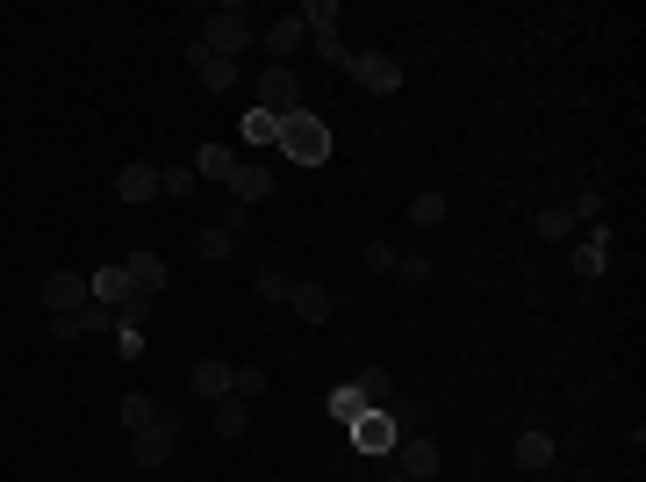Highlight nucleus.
I'll return each instance as SVG.
<instances>
[{
  "mask_svg": "<svg viewBox=\"0 0 646 482\" xmlns=\"http://www.w3.org/2000/svg\"><path fill=\"white\" fill-rule=\"evenodd\" d=\"M87 281H94V303H108V310H122V303H144V295L130 289V267H122V260H108L101 274H87Z\"/></svg>",
  "mask_w": 646,
  "mask_h": 482,
  "instance_id": "4468645a",
  "label": "nucleus"
},
{
  "mask_svg": "<svg viewBox=\"0 0 646 482\" xmlns=\"http://www.w3.org/2000/svg\"><path fill=\"white\" fill-rule=\"evenodd\" d=\"M395 274H403V281H431V260H424V252H395Z\"/></svg>",
  "mask_w": 646,
  "mask_h": 482,
  "instance_id": "2f4dec72",
  "label": "nucleus"
},
{
  "mask_svg": "<svg viewBox=\"0 0 646 482\" xmlns=\"http://www.w3.org/2000/svg\"><path fill=\"white\" fill-rule=\"evenodd\" d=\"M410 223H417V231H438V223H445V194H417V202H410Z\"/></svg>",
  "mask_w": 646,
  "mask_h": 482,
  "instance_id": "c85d7f7f",
  "label": "nucleus"
},
{
  "mask_svg": "<svg viewBox=\"0 0 646 482\" xmlns=\"http://www.w3.org/2000/svg\"><path fill=\"white\" fill-rule=\"evenodd\" d=\"M345 72L366 87V94H403V58L395 51H352Z\"/></svg>",
  "mask_w": 646,
  "mask_h": 482,
  "instance_id": "20e7f679",
  "label": "nucleus"
},
{
  "mask_svg": "<svg viewBox=\"0 0 646 482\" xmlns=\"http://www.w3.org/2000/svg\"><path fill=\"white\" fill-rule=\"evenodd\" d=\"M310 51L323 58V66H345V58H352V51H345V37H310Z\"/></svg>",
  "mask_w": 646,
  "mask_h": 482,
  "instance_id": "7c9ffc66",
  "label": "nucleus"
},
{
  "mask_svg": "<svg viewBox=\"0 0 646 482\" xmlns=\"http://www.w3.org/2000/svg\"><path fill=\"white\" fill-rule=\"evenodd\" d=\"M230 396L259 403V396H266V368H230Z\"/></svg>",
  "mask_w": 646,
  "mask_h": 482,
  "instance_id": "bb28decb",
  "label": "nucleus"
},
{
  "mask_svg": "<svg viewBox=\"0 0 646 482\" xmlns=\"http://www.w3.org/2000/svg\"><path fill=\"white\" fill-rule=\"evenodd\" d=\"M575 217H589V223H604V194H596V188H589V194H575Z\"/></svg>",
  "mask_w": 646,
  "mask_h": 482,
  "instance_id": "f704fd0d",
  "label": "nucleus"
},
{
  "mask_svg": "<svg viewBox=\"0 0 646 482\" xmlns=\"http://www.w3.org/2000/svg\"><path fill=\"white\" fill-rule=\"evenodd\" d=\"M122 267H130V289L144 295V303H159V295H165V260H159V252H130Z\"/></svg>",
  "mask_w": 646,
  "mask_h": 482,
  "instance_id": "dca6fc26",
  "label": "nucleus"
},
{
  "mask_svg": "<svg viewBox=\"0 0 646 482\" xmlns=\"http://www.w3.org/2000/svg\"><path fill=\"white\" fill-rule=\"evenodd\" d=\"M273 152H287L295 165H323V159H331V123H323L316 109H295L281 123V144H273Z\"/></svg>",
  "mask_w": 646,
  "mask_h": 482,
  "instance_id": "f257e3e1",
  "label": "nucleus"
},
{
  "mask_svg": "<svg viewBox=\"0 0 646 482\" xmlns=\"http://www.w3.org/2000/svg\"><path fill=\"white\" fill-rule=\"evenodd\" d=\"M366 411H395V382H388V374H366Z\"/></svg>",
  "mask_w": 646,
  "mask_h": 482,
  "instance_id": "c756f323",
  "label": "nucleus"
},
{
  "mask_svg": "<svg viewBox=\"0 0 646 482\" xmlns=\"http://www.w3.org/2000/svg\"><path fill=\"white\" fill-rule=\"evenodd\" d=\"M360 411H366V389H360V382H337V389H331V418H337V425H352Z\"/></svg>",
  "mask_w": 646,
  "mask_h": 482,
  "instance_id": "5701e85b",
  "label": "nucleus"
},
{
  "mask_svg": "<svg viewBox=\"0 0 646 482\" xmlns=\"http://www.w3.org/2000/svg\"><path fill=\"white\" fill-rule=\"evenodd\" d=\"M194 43L238 66V58H244V51H252V43H259V29L244 22V8H215V14H209V29H202V37H194Z\"/></svg>",
  "mask_w": 646,
  "mask_h": 482,
  "instance_id": "f03ea898",
  "label": "nucleus"
},
{
  "mask_svg": "<svg viewBox=\"0 0 646 482\" xmlns=\"http://www.w3.org/2000/svg\"><path fill=\"white\" fill-rule=\"evenodd\" d=\"M115 345H122V353L137 360V353H144V331H137V324H115Z\"/></svg>",
  "mask_w": 646,
  "mask_h": 482,
  "instance_id": "c9c22d12",
  "label": "nucleus"
},
{
  "mask_svg": "<svg viewBox=\"0 0 646 482\" xmlns=\"http://www.w3.org/2000/svg\"><path fill=\"white\" fill-rule=\"evenodd\" d=\"M366 267H374V274H395V245H388V238H374V245H366Z\"/></svg>",
  "mask_w": 646,
  "mask_h": 482,
  "instance_id": "72a5a7b5",
  "label": "nucleus"
},
{
  "mask_svg": "<svg viewBox=\"0 0 646 482\" xmlns=\"http://www.w3.org/2000/svg\"><path fill=\"white\" fill-rule=\"evenodd\" d=\"M553 461H561V440H553V432H517V469L525 475H546Z\"/></svg>",
  "mask_w": 646,
  "mask_h": 482,
  "instance_id": "f3484780",
  "label": "nucleus"
},
{
  "mask_svg": "<svg viewBox=\"0 0 646 482\" xmlns=\"http://www.w3.org/2000/svg\"><path fill=\"white\" fill-rule=\"evenodd\" d=\"M80 303H94V281H87V274H65V267H58V274L43 281V310H51V318H65V310H80Z\"/></svg>",
  "mask_w": 646,
  "mask_h": 482,
  "instance_id": "1a4fd4ad",
  "label": "nucleus"
},
{
  "mask_svg": "<svg viewBox=\"0 0 646 482\" xmlns=\"http://www.w3.org/2000/svg\"><path fill=\"white\" fill-rule=\"evenodd\" d=\"M395 440H403V418H395V411H360V418H352V446H360L366 461L395 454Z\"/></svg>",
  "mask_w": 646,
  "mask_h": 482,
  "instance_id": "39448f33",
  "label": "nucleus"
},
{
  "mask_svg": "<svg viewBox=\"0 0 646 482\" xmlns=\"http://www.w3.org/2000/svg\"><path fill=\"white\" fill-rule=\"evenodd\" d=\"M424 482H438V475H424Z\"/></svg>",
  "mask_w": 646,
  "mask_h": 482,
  "instance_id": "e433bc0d",
  "label": "nucleus"
},
{
  "mask_svg": "<svg viewBox=\"0 0 646 482\" xmlns=\"http://www.w3.org/2000/svg\"><path fill=\"white\" fill-rule=\"evenodd\" d=\"M604 267H610V231H604V223H589V231H582V245H575V274L596 281Z\"/></svg>",
  "mask_w": 646,
  "mask_h": 482,
  "instance_id": "a211bd4d",
  "label": "nucleus"
},
{
  "mask_svg": "<svg viewBox=\"0 0 646 482\" xmlns=\"http://www.w3.org/2000/svg\"><path fill=\"white\" fill-rule=\"evenodd\" d=\"M395 454H403V475H410V482L438 475V440H431V432H410V440H395Z\"/></svg>",
  "mask_w": 646,
  "mask_h": 482,
  "instance_id": "2eb2a0df",
  "label": "nucleus"
},
{
  "mask_svg": "<svg viewBox=\"0 0 646 482\" xmlns=\"http://www.w3.org/2000/svg\"><path fill=\"white\" fill-rule=\"evenodd\" d=\"M188 66H194V80H202V94H230V87L244 80L230 58H215V51H202V43H188Z\"/></svg>",
  "mask_w": 646,
  "mask_h": 482,
  "instance_id": "9d476101",
  "label": "nucleus"
},
{
  "mask_svg": "<svg viewBox=\"0 0 646 482\" xmlns=\"http://www.w3.org/2000/svg\"><path fill=\"white\" fill-rule=\"evenodd\" d=\"M188 165H194V180H215V188H230V173H238V152H230V144H202Z\"/></svg>",
  "mask_w": 646,
  "mask_h": 482,
  "instance_id": "6ab92c4d",
  "label": "nucleus"
},
{
  "mask_svg": "<svg viewBox=\"0 0 646 482\" xmlns=\"http://www.w3.org/2000/svg\"><path fill=\"white\" fill-rule=\"evenodd\" d=\"M287 310H295L302 324H331V289H323V281H287Z\"/></svg>",
  "mask_w": 646,
  "mask_h": 482,
  "instance_id": "9b49d317",
  "label": "nucleus"
},
{
  "mask_svg": "<svg viewBox=\"0 0 646 482\" xmlns=\"http://www.w3.org/2000/svg\"><path fill=\"white\" fill-rule=\"evenodd\" d=\"M194 188H202V180H194V165H159V194H173V202H188Z\"/></svg>",
  "mask_w": 646,
  "mask_h": 482,
  "instance_id": "a878e982",
  "label": "nucleus"
},
{
  "mask_svg": "<svg viewBox=\"0 0 646 482\" xmlns=\"http://www.w3.org/2000/svg\"><path fill=\"white\" fill-rule=\"evenodd\" d=\"M395 482H410V475H395Z\"/></svg>",
  "mask_w": 646,
  "mask_h": 482,
  "instance_id": "4c0bfd02",
  "label": "nucleus"
},
{
  "mask_svg": "<svg viewBox=\"0 0 646 482\" xmlns=\"http://www.w3.org/2000/svg\"><path fill=\"white\" fill-rule=\"evenodd\" d=\"M266 194H273V165H244L238 159V173H230V202H238V209H252V202H266Z\"/></svg>",
  "mask_w": 646,
  "mask_h": 482,
  "instance_id": "ddd939ff",
  "label": "nucleus"
},
{
  "mask_svg": "<svg viewBox=\"0 0 646 482\" xmlns=\"http://www.w3.org/2000/svg\"><path fill=\"white\" fill-rule=\"evenodd\" d=\"M51 331H58V345L94 339V331H115V310H108V303H80V310H65V318H51Z\"/></svg>",
  "mask_w": 646,
  "mask_h": 482,
  "instance_id": "6e6552de",
  "label": "nucleus"
},
{
  "mask_svg": "<svg viewBox=\"0 0 646 482\" xmlns=\"http://www.w3.org/2000/svg\"><path fill=\"white\" fill-rule=\"evenodd\" d=\"M151 418H159V403H151L144 389H130V396H122V425H130V432H144Z\"/></svg>",
  "mask_w": 646,
  "mask_h": 482,
  "instance_id": "cd10ccee",
  "label": "nucleus"
},
{
  "mask_svg": "<svg viewBox=\"0 0 646 482\" xmlns=\"http://www.w3.org/2000/svg\"><path fill=\"white\" fill-rule=\"evenodd\" d=\"M252 289L266 295V303H287V274H273V267H266V274H252Z\"/></svg>",
  "mask_w": 646,
  "mask_h": 482,
  "instance_id": "473e14b6",
  "label": "nucleus"
},
{
  "mask_svg": "<svg viewBox=\"0 0 646 482\" xmlns=\"http://www.w3.org/2000/svg\"><path fill=\"white\" fill-rule=\"evenodd\" d=\"M215 432H223V440H244V432H252V403L223 396V403H215Z\"/></svg>",
  "mask_w": 646,
  "mask_h": 482,
  "instance_id": "4be33fe9",
  "label": "nucleus"
},
{
  "mask_svg": "<svg viewBox=\"0 0 646 482\" xmlns=\"http://www.w3.org/2000/svg\"><path fill=\"white\" fill-rule=\"evenodd\" d=\"M115 194H122V202H159V165H151V159H130V165H122V173H115Z\"/></svg>",
  "mask_w": 646,
  "mask_h": 482,
  "instance_id": "f8f14e48",
  "label": "nucleus"
},
{
  "mask_svg": "<svg viewBox=\"0 0 646 482\" xmlns=\"http://www.w3.org/2000/svg\"><path fill=\"white\" fill-rule=\"evenodd\" d=\"M238 138H244V144H259V152H273V144H281V116H266V109H244Z\"/></svg>",
  "mask_w": 646,
  "mask_h": 482,
  "instance_id": "412c9836",
  "label": "nucleus"
},
{
  "mask_svg": "<svg viewBox=\"0 0 646 482\" xmlns=\"http://www.w3.org/2000/svg\"><path fill=\"white\" fill-rule=\"evenodd\" d=\"M188 382H194V396L223 403V396H230V360H194V368H188Z\"/></svg>",
  "mask_w": 646,
  "mask_h": 482,
  "instance_id": "aec40b11",
  "label": "nucleus"
},
{
  "mask_svg": "<svg viewBox=\"0 0 646 482\" xmlns=\"http://www.w3.org/2000/svg\"><path fill=\"white\" fill-rule=\"evenodd\" d=\"M532 231H538V238H575V209H561V202H553V209H538V217H532Z\"/></svg>",
  "mask_w": 646,
  "mask_h": 482,
  "instance_id": "393cba45",
  "label": "nucleus"
},
{
  "mask_svg": "<svg viewBox=\"0 0 646 482\" xmlns=\"http://www.w3.org/2000/svg\"><path fill=\"white\" fill-rule=\"evenodd\" d=\"M194 252H202V260H209V267H223V260H230V252H238V238H230V231H223V223H209V231H202V238H194Z\"/></svg>",
  "mask_w": 646,
  "mask_h": 482,
  "instance_id": "b1692460",
  "label": "nucleus"
},
{
  "mask_svg": "<svg viewBox=\"0 0 646 482\" xmlns=\"http://www.w3.org/2000/svg\"><path fill=\"white\" fill-rule=\"evenodd\" d=\"M259 101H252V109H266V116H281V123H287V116H295V109H310V101H302V80H295V66H266V72H259Z\"/></svg>",
  "mask_w": 646,
  "mask_h": 482,
  "instance_id": "7ed1b4c3",
  "label": "nucleus"
},
{
  "mask_svg": "<svg viewBox=\"0 0 646 482\" xmlns=\"http://www.w3.org/2000/svg\"><path fill=\"white\" fill-rule=\"evenodd\" d=\"M302 43H310V29H302V14H295V8H287L281 22H266V29H259V51H266L273 66H295V51H302Z\"/></svg>",
  "mask_w": 646,
  "mask_h": 482,
  "instance_id": "0eeeda50",
  "label": "nucleus"
},
{
  "mask_svg": "<svg viewBox=\"0 0 646 482\" xmlns=\"http://www.w3.org/2000/svg\"><path fill=\"white\" fill-rule=\"evenodd\" d=\"M173 446H180V425H173V418H151L144 432H130V461H137V469H165V461H173Z\"/></svg>",
  "mask_w": 646,
  "mask_h": 482,
  "instance_id": "423d86ee",
  "label": "nucleus"
}]
</instances>
